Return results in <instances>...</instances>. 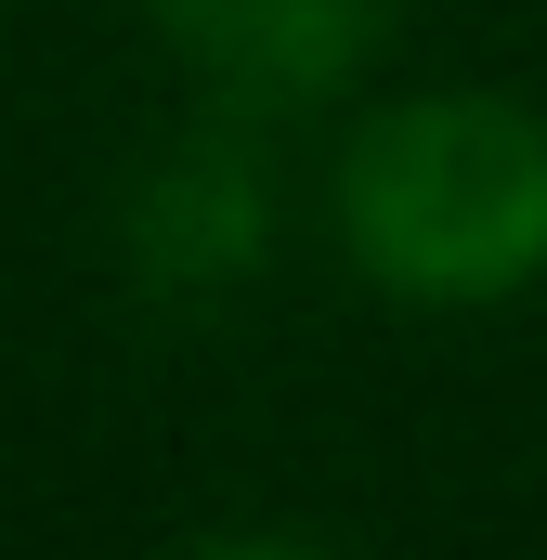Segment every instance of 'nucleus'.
<instances>
[{"label": "nucleus", "instance_id": "nucleus-2", "mask_svg": "<svg viewBox=\"0 0 547 560\" xmlns=\"http://www.w3.org/2000/svg\"><path fill=\"white\" fill-rule=\"evenodd\" d=\"M183 79L235 118H300L379 52V0H143Z\"/></svg>", "mask_w": 547, "mask_h": 560}, {"label": "nucleus", "instance_id": "nucleus-3", "mask_svg": "<svg viewBox=\"0 0 547 560\" xmlns=\"http://www.w3.org/2000/svg\"><path fill=\"white\" fill-rule=\"evenodd\" d=\"M131 235H143V261H156L170 287H222V275H248V261L274 248L261 143H248V118H235V105H222V131H183L170 156H156Z\"/></svg>", "mask_w": 547, "mask_h": 560}, {"label": "nucleus", "instance_id": "nucleus-1", "mask_svg": "<svg viewBox=\"0 0 547 560\" xmlns=\"http://www.w3.org/2000/svg\"><path fill=\"white\" fill-rule=\"evenodd\" d=\"M339 248L352 275L469 313L547 275V118L509 92H405L339 143Z\"/></svg>", "mask_w": 547, "mask_h": 560}]
</instances>
